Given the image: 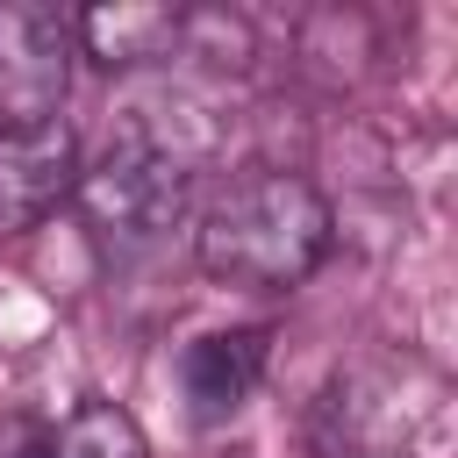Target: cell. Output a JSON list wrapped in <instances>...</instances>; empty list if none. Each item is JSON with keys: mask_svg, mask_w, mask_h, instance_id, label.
Masks as SVG:
<instances>
[{"mask_svg": "<svg viewBox=\"0 0 458 458\" xmlns=\"http://www.w3.org/2000/svg\"><path fill=\"white\" fill-rule=\"evenodd\" d=\"M336 215L301 172H243L215 193V208L193 229L200 272L250 293H286L329 258Z\"/></svg>", "mask_w": 458, "mask_h": 458, "instance_id": "6da1fadb", "label": "cell"}, {"mask_svg": "<svg viewBox=\"0 0 458 458\" xmlns=\"http://www.w3.org/2000/svg\"><path fill=\"white\" fill-rule=\"evenodd\" d=\"M72 200H79V215H86V229L100 243L143 250V243H157L186 215V200H193V157L136 107V114L114 122L107 150L93 165H79Z\"/></svg>", "mask_w": 458, "mask_h": 458, "instance_id": "7a4b0ae2", "label": "cell"}, {"mask_svg": "<svg viewBox=\"0 0 458 458\" xmlns=\"http://www.w3.org/2000/svg\"><path fill=\"white\" fill-rule=\"evenodd\" d=\"M72 57H79L72 14L43 0H0V136L64 122Z\"/></svg>", "mask_w": 458, "mask_h": 458, "instance_id": "3957f363", "label": "cell"}, {"mask_svg": "<svg viewBox=\"0 0 458 458\" xmlns=\"http://www.w3.org/2000/svg\"><path fill=\"white\" fill-rule=\"evenodd\" d=\"M79 186V136L72 122L29 129V136H0V236L36 229L57 200H72Z\"/></svg>", "mask_w": 458, "mask_h": 458, "instance_id": "277c9868", "label": "cell"}, {"mask_svg": "<svg viewBox=\"0 0 458 458\" xmlns=\"http://www.w3.org/2000/svg\"><path fill=\"white\" fill-rule=\"evenodd\" d=\"M265 379V329H215L200 344H186L179 358V386H186V415L193 422H229Z\"/></svg>", "mask_w": 458, "mask_h": 458, "instance_id": "5b68a950", "label": "cell"}, {"mask_svg": "<svg viewBox=\"0 0 458 458\" xmlns=\"http://www.w3.org/2000/svg\"><path fill=\"white\" fill-rule=\"evenodd\" d=\"M186 14L179 7H143V0H114V7H86L72 14V43L86 57H100L107 72H129V64H150L179 43Z\"/></svg>", "mask_w": 458, "mask_h": 458, "instance_id": "8992f818", "label": "cell"}, {"mask_svg": "<svg viewBox=\"0 0 458 458\" xmlns=\"http://www.w3.org/2000/svg\"><path fill=\"white\" fill-rule=\"evenodd\" d=\"M57 458H150V444H143V429H136L129 408L86 401V408L57 429Z\"/></svg>", "mask_w": 458, "mask_h": 458, "instance_id": "52a82bcc", "label": "cell"}]
</instances>
